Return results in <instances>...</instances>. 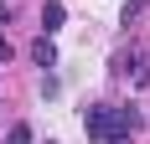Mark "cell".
<instances>
[{
  "mask_svg": "<svg viewBox=\"0 0 150 144\" xmlns=\"http://www.w3.org/2000/svg\"><path fill=\"white\" fill-rule=\"evenodd\" d=\"M31 62H36V67H52V62H57V46H52V36H36V41H31Z\"/></svg>",
  "mask_w": 150,
  "mask_h": 144,
  "instance_id": "cell-1",
  "label": "cell"
},
{
  "mask_svg": "<svg viewBox=\"0 0 150 144\" xmlns=\"http://www.w3.org/2000/svg\"><path fill=\"white\" fill-rule=\"evenodd\" d=\"M47 144H52V139H47Z\"/></svg>",
  "mask_w": 150,
  "mask_h": 144,
  "instance_id": "cell-6",
  "label": "cell"
},
{
  "mask_svg": "<svg viewBox=\"0 0 150 144\" xmlns=\"http://www.w3.org/2000/svg\"><path fill=\"white\" fill-rule=\"evenodd\" d=\"M5 57H11V41H5V31H0V62H5Z\"/></svg>",
  "mask_w": 150,
  "mask_h": 144,
  "instance_id": "cell-5",
  "label": "cell"
},
{
  "mask_svg": "<svg viewBox=\"0 0 150 144\" xmlns=\"http://www.w3.org/2000/svg\"><path fill=\"white\" fill-rule=\"evenodd\" d=\"M62 21H67V10H62V0H47V5H42V31L52 36V31H57Z\"/></svg>",
  "mask_w": 150,
  "mask_h": 144,
  "instance_id": "cell-2",
  "label": "cell"
},
{
  "mask_svg": "<svg viewBox=\"0 0 150 144\" xmlns=\"http://www.w3.org/2000/svg\"><path fill=\"white\" fill-rule=\"evenodd\" d=\"M5 144H36L31 124H11V129H5Z\"/></svg>",
  "mask_w": 150,
  "mask_h": 144,
  "instance_id": "cell-3",
  "label": "cell"
},
{
  "mask_svg": "<svg viewBox=\"0 0 150 144\" xmlns=\"http://www.w3.org/2000/svg\"><path fill=\"white\" fill-rule=\"evenodd\" d=\"M140 67V52H135V46H129V52H124V57H119V72H135Z\"/></svg>",
  "mask_w": 150,
  "mask_h": 144,
  "instance_id": "cell-4",
  "label": "cell"
}]
</instances>
